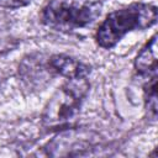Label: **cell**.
I'll return each mask as SVG.
<instances>
[{
    "instance_id": "cell-1",
    "label": "cell",
    "mask_w": 158,
    "mask_h": 158,
    "mask_svg": "<svg viewBox=\"0 0 158 158\" xmlns=\"http://www.w3.org/2000/svg\"><path fill=\"white\" fill-rule=\"evenodd\" d=\"M157 21V7L152 4L135 2L106 16L96 32V42L104 48L114 47L127 32L144 30Z\"/></svg>"
},
{
    "instance_id": "cell-2",
    "label": "cell",
    "mask_w": 158,
    "mask_h": 158,
    "mask_svg": "<svg viewBox=\"0 0 158 158\" xmlns=\"http://www.w3.org/2000/svg\"><path fill=\"white\" fill-rule=\"evenodd\" d=\"M89 91L86 78L67 79L52 95L42 114V125L47 130L67 128L79 115Z\"/></svg>"
},
{
    "instance_id": "cell-3",
    "label": "cell",
    "mask_w": 158,
    "mask_h": 158,
    "mask_svg": "<svg viewBox=\"0 0 158 158\" xmlns=\"http://www.w3.org/2000/svg\"><path fill=\"white\" fill-rule=\"evenodd\" d=\"M101 11L99 0H51L42 10V22L57 31H74L93 23Z\"/></svg>"
},
{
    "instance_id": "cell-4",
    "label": "cell",
    "mask_w": 158,
    "mask_h": 158,
    "mask_svg": "<svg viewBox=\"0 0 158 158\" xmlns=\"http://www.w3.org/2000/svg\"><path fill=\"white\" fill-rule=\"evenodd\" d=\"M48 64L53 73L60 74L67 79L72 78H88L90 67L81 60L65 54H54L48 58Z\"/></svg>"
},
{
    "instance_id": "cell-5",
    "label": "cell",
    "mask_w": 158,
    "mask_h": 158,
    "mask_svg": "<svg viewBox=\"0 0 158 158\" xmlns=\"http://www.w3.org/2000/svg\"><path fill=\"white\" fill-rule=\"evenodd\" d=\"M135 68L141 75L148 78L157 75V35H153L137 54Z\"/></svg>"
},
{
    "instance_id": "cell-6",
    "label": "cell",
    "mask_w": 158,
    "mask_h": 158,
    "mask_svg": "<svg viewBox=\"0 0 158 158\" xmlns=\"http://www.w3.org/2000/svg\"><path fill=\"white\" fill-rule=\"evenodd\" d=\"M146 98V107L152 118L157 116V75L151 77L148 79V84L144 89Z\"/></svg>"
},
{
    "instance_id": "cell-7",
    "label": "cell",
    "mask_w": 158,
    "mask_h": 158,
    "mask_svg": "<svg viewBox=\"0 0 158 158\" xmlns=\"http://www.w3.org/2000/svg\"><path fill=\"white\" fill-rule=\"evenodd\" d=\"M31 0H0V6L2 7H9V9H16L25 6L30 4Z\"/></svg>"
}]
</instances>
